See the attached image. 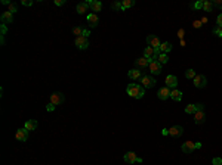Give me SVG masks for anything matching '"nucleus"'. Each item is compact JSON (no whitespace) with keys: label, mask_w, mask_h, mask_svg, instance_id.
<instances>
[{"label":"nucleus","mask_w":222,"mask_h":165,"mask_svg":"<svg viewBox=\"0 0 222 165\" xmlns=\"http://www.w3.org/2000/svg\"><path fill=\"white\" fill-rule=\"evenodd\" d=\"M170 97L173 100H176V102H179L181 99H182V91L176 90V89H173V90L170 91Z\"/></svg>","instance_id":"obj_24"},{"label":"nucleus","mask_w":222,"mask_h":165,"mask_svg":"<svg viewBox=\"0 0 222 165\" xmlns=\"http://www.w3.org/2000/svg\"><path fill=\"white\" fill-rule=\"evenodd\" d=\"M215 5H216V6H221V8H222V2H221V0H215Z\"/></svg>","instance_id":"obj_45"},{"label":"nucleus","mask_w":222,"mask_h":165,"mask_svg":"<svg viewBox=\"0 0 222 165\" xmlns=\"http://www.w3.org/2000/svg\"><path fill=\"white\" fill-rule=\"evenodd\" d=\"M126 91H128L129 96H132V97H135V99H142L144 94H145L144 87L136 84V82H130L128 86V89H126Z\"/></svg>","instance_id":"obj_1"},{"label":"nucleus","mask_w":222,"mask_h":165,"mask_svg":"<svg viewBox=\"0 0 222 165\" xmlns=\"http://www.w3.org/2000/svg\"><path fill=\"white\" fill-rule=\"evenodd\" d=\"M9 12H10V13H15V12H17V5H15V3H10V5H9Z\"/></svg>","instance_id":"obj_34"},{"label":"nucleus","mask_w":222,"mask_h":165,"mask_svg":"<svg viewBox=\"0 0 222 165\" xmlns=\"http://www.w3.org/2000/svg\"><path fill=\"white\" fill-rule=\"evenodd\" d=\"M150 59H147L145 56H142V58H139V59H136L135 61V65L138 66V68H147V66L150 65Z\"/></svg>","instance_id":"obj_15"},{"label":"nucleus","mask_w":222,"mask_h":165,"mask_svg":"<svg viewBox=\"0 0 222 165\" xmlns=\"http://www.w3.org/2000/svg\"><path fill=\"white\" fill-rule=\"evenodd\" d=\"M213 34L218 35V37H222V28L221 27H215L213 28Z\"/></svg>","instance_id":"obj_32"},{"label":"nucleus","mask_w":222,"mask_h":165,"mask_svg":"<svg viewBox=\"0 0 222 165\" xmlns=\"http://www.w3.org/2000/svg\"><path fill=\"white\" fill-rule=\"evenodd\" d=\"M76 47L78 49L85 50L89 47V38L87 37H83V35H80V37H76Z\"/></svg>","instance_id":"obj_4"},{"label":"nucleus","mask_w":222,"mask_h":165,"mask_svg":"<svg viewBox=\"0 0 222 165\" xmlns=\"http://www.w3.org/2000/svg\"><path fill=\"white\" fill-rule=\"evenodd\" d=\"M87 22H89V27H96L98 22H99V19H98V15L96 13H89L87 15Z\"/></svg>","instance_id":"obj_16"},{"label":"nucleus","mask_w":222,"mask_h":165,"mask_svg":"<svg viewBox=\"0 0 222 165\" xmlns=\"http://www.w3.org/2000/svg\"><path fill=\"white\" fill-rule=\"evenodd\" d=\"M201 21H194V22H193V27H194V28H200V27H201Z\"/></svg>","instance_id":"obj_38"},{"label":"nucleus","mask_w":222,"mask_h":165,"mask_svg":"<svg viewBox=\"0 0 222 165\" xmlns=\"http://www.w3.org/2000/svg\"><path fill=\"white\" fill-rule=\"evenodd\" d=\"M194 149H196V143H193V141H185L182 145V152L184 153H191V152H194Z\"/></svg>","instance_id":"obj_13"},{"label":"nucleus","mask_w":222,"mask_h":165,"mask_svg":"<svg viewBox=\"0 0 222 165\" xmlns=\"http://www.w3.org/2000/svg\"><path fill=\"white\" fill-rule=\"evenodd\" d=\"M24 6H33V0H22L21 2Z\"/></svg>","instance_id":"obj_36"},{"label":"nucleus","mask_w":222,"mask_h":165,"mask_svg":"<svg viewBox=\"0 0 222 165\" xmlns=\"http://www.w3.org/2000/svg\"><path fill=\"white\" fill-rule=\"evenodd\" d=\"M89 34H90V31H89V30H83V37H87Z\"/></svg>","instance_id":"obj_44"},{"label":"nucleus","mask_w":222,"mask_h":165,"mask_svg":"<svg viewBox=\"0 0 222 165\" xmlns=\"http://www.w3.org/2000/svg\"><path fill=\"white\" fill-rule=\"evenodd\" d=\"M203 5H205V0H198V2H196V3H193V5H191V8L200 10V9H203Z\"/></svg>","instance_id":"obj_28"},{"label":"nucleus","mask_w":222,"mask_h":165,"mask_svg":"<svg viewBox=\"0 0 222 165\" xmlns=\"http://www.w3.org/2000/svg\"><path fill=\"white\" fill-rule=\"evenodd\" d=\"M77 13H85V12H87V9H89V3L87 2H82V3H78L77 5Z\"/></svg>","instance_id":"obj_20"},{"label":"nucleus","mask_w":222,"mask_h":165,"mask_svg":"<svg viewBox=\"0 0 222 165\" xmlns=\"http://www.w3.org/2000/svg\"><path fill=\"white\" fill-rule=\"evenodd\" d=\"M64 3H65V0H55V5H56V6H62Z\"/></svg>","instance_id":"obj_40"},{"label":"nucleus","mask_w":222,"mask_h":165,"mask_svg":"<svg viewBox=\"0 0 222 165\" xmlns=\"http://www.w3.org/2000/svg\"><path fill=\"white\" fill-rule=\"evenodd\" d=\"M141 86H142L144 89H153L154 86H155V80H154L151 75L144 74L141 77Z\"/></svg>","instance_id":"obj_2"},{"label":"nucleus","mask_w":222,"mask_h":165,"mask_svg":"<svg viewBox=\"0 0 222 165\" xmlns=\"http://www.w3.org/2000/svg\"><path fill=\"white\" fill-rule=\"evenodd\" d=\"M148 68H150L151 74H154V75H159L160 72H162V64L157 62V61H151L150 65H148Z\"/></svg>","instance_id":"obj_6"},{"label":"nucleus","mask_w":222,"mask_h":165,"mask_svg":"<svg viewBox=\"0 0 222 165\" xmlns=\"http://www.w3.org/2000/svg\"><path fill=\"white\" fill-rule=\"evenodd\" d=\"M128 75H129V78H130V80H141L142 72H141L139 69H136V68H135V69H130Z\"/></svg>","instance_id":"obj_18"},{"label":"nucleus","mask_w":222,"mask_h":165,"mask_svg":"<svg viewBox=\"0 0 222 165\" xmlns=\"http://www.w3.org/2000/svg\"><path fill=\"white\" fill-rule=\"evenodd\" d=\"M73 33H74V35L80 37V35H83V28H80V27H74V28H73Z\"/></svg>","instance_id":"obj_30"},{"label":"nucleus","mask_w":222,"mask_h":165,"mask_svg":"<svg viewBox=\"0 0 222 165\" xmlns=\"http://www.w3.org/2000/svg\"><path fill=\"white\" fill-rule=\"evenodd\" d=\"M0 19H2V22H3L5 25L12 24V21H13V13H10L9 10H6V12H3V13H2Z\"/></svg>","instance_id":"obj_10"},{"label":"nucleus","mask_w":222,"mask_h":165,"mask_svg":"<svg viewBox=\"0 0 222 165\" xmlns=\"http://www.w3.org/2000/svg\"><path fill=\"white\" fill-rule=\"evenodd\" d=\"M166 86H167V87H172V89H176L178 78H176L175 75H167V77H166Z\"/></svg>","instance_id":"obj_12"},{"label":"nucleus","mask_w":222,"mask_h":165,"mask_svg":"<svg viewBox=\"0 0 222 165\" xmlns=\"http://www.w3.org/2000/svg\"><path fill=\"white\" fill-rule=\"evenodd\" d=\"M201 148V143H196V149H200Z\"/></svg>","instance_id":"obj_47"},{"label":"nucleus","mask_w":222,"mask_h":165,"mask_svg":"<svg viewBox=\"0 0 222 165\" xmlns=\"http://www.w3.org/2000/svg\"><path fill=\"white\" fill-rule=\"evenodd\" d=\"M206 82H207V80H206L205 75H196V78H194V86H196L197 89H203L206 86Z\"/></svg>","instance_id":"obj_9"},{"label":"nucleus","mask_w":222,"mask_h":165,"mask_svg":"<svg viewBox=\"0 0 222 165\" xmlns=\"http://www.w3.org/2000/svg\"><path fill=\"white\" fill-rule=\"evenodd\" d=\"M147 43H148V46L153 47V49H159L160 44H162V43H160V38H159L157 35H153V34H151V35H147Z\"/></svg>","instance_id":"obj_3"},{"label":"nucleus","mask_w":222,"mask_h":165,"mask_svg":"<svg viewBox=\"0 0 222 165\" xmlns=\"http://www.w3.org/2000/svg\"><path fill=\"white\" fill-rule=\"evenodd\" d=\"M203 9H205V12H212V9H213V3H212V2H209V0H205Z\"/></svg>","instance_id":"obj_27"},{"label":"nucleus","mask_w":222,"mask_h":165,"mask_svg":"<svg viewBox=\"0 0 222 165\" xmlns=\"http://www.w3.org/2000/svg\"><path fill=\"white\" fill-rule=\"evenodd\" d=\"M46 109H48V111H49V112H52V111H53V109H55V105H53V103H49V105H48V106H46Z\"/></svg>","instance_id":"obj_39"},{"label":"nucleus","mask_w":222,"mask_h":165,"mask_svg":"<svg viewBox=\"0 0 222 165\" xmlns=\"http://www.w3.org/2000/svg\"><path fill=\"white\" fill-rule=\"evenodd\" d=\"M196 106H197V111H203V105H201V103H198Z\"/></svg>","instance_id":"obj_46"},{"label":"nucleus","mask_w":222,"mask_h":165,"mask_svg":"<svg viewBox=\"0 0 222 165\" xmlns=\"http://www.w3.org/2000/svg\"><path fill=\"white\" fill-rule=\"evenodd\" d=\"M136 159H138V156L135 152H128V153L124 155V161H126L128 164H135Z\"/></svg>","instance_id":"obj_19"},{"label":"nucleus","mask_w":222,"mask_h":165,"mask_svg":"<svg viewBox=\"0 0 222 165\" xmlns=\"http://www.w3.org/2000/svg\"><path fill=\"white\" fill-rule=\"evenodd\" d=\"M182 133H184V128L181 125H173L172 128H169V136L172 137H181Z\"/></svg>","instance_id":"obj_8"},{"label":"nucleus","mask_w":222,"mask_h":165,"mask_svg":"<svg viewBox=\"0 0 222 165\" xmlns=\"http://www.w3.org/2000/svg\"><path fill=\"white\" fill-rule=\"evenodd\" d=\"M6 31H8L6 25H5V24H2V35H5V34H6Z\"/></svg>","instance_id":"obj_41"},{"label":"nucleus","mask_w":222,"mask_h":165,"mask_svg":"<svg viewBox=\"0 0 222 165\" xmlns=\"http://www.w3.org/2000/svg\"><path fill=\"white\" fill-rule=\"evenodd\" d=\"M144 56H145L147 59H150V61H153L154 56H155V50L148 46V47H145V50H144Z\"/></svg>","instance_id":"obj_21"},{"label":"nucleus","mask_w":222,"mask_h":165,"mask_svg":"<svg viewBox=\"0 0 222 165\" xmlns=\"http://www.w3.org/2000/svg\"><path fill=\"white\" fill-rule=\"evenodd\" d=\"M184 34H185V30H182V28H181L179 31H178V37H179V38H182V37H184Z\"/></svg>","instance_id":"obj_42"},{"label":"nucleus","mask_w":222,"mask_h":165,"mask_svg":"<svg viewBox=\"0 0 222 165\" xmlns=\"http://www.w3.org/2000/svg\"><path fill=\"white\" fill-rule=\"evenodd\" d=\"M185 77H187V78H193V80H194V78H196V71H194V69H187Z\"/></svg>","instance_id":"obj_31"},{"label":"nucleus","mask_w":222,"mask_h":165,"mask_svg":"<svg viewBox=\"0 0 222 165\" xmlns=\"http://www.w3.org/2000/svg\"><path fill=\"white\" fill-rule=\"evenodd\" d=\"M206 119V115L203 111H197L196 114H194V123L196 124H203Z\"/></svg>","instance_id":"obj_17"},{"label":"nucleus","mask_w":222,"mask_h":165,"mask_svg":"<svg viewBox=\"0 0 222 165\" xmlns=\"http://www.w3.org/2000/svg\"><path fill=\"white\" fill-rule=\"evenodd\" d=\"M15 137H17L18 141H25L28 139V130L27 128H19L15 133Z\"/></svg>","instance_id":"obj_7"},{"label":"nucleus","mask_w":222,"mask_h":165,"mask_svg":"<svg viewBox=\"0 0 222 165\" xmlns=\"http://www.w3.org/2000/svg\"><path fill=\"white\" fill-rule=\"evenodd\" d=\"M133 5H135L133 0H123V2H121V10H126V9L132 8Z\"/></svg>","instance_id":"obj_26"},{"label":"nucleus","mask_w":222,"mask_h":165,"mask_svg":"<svg viewBox=\"0 0 222 165\" xmlns=\"http://www.w3.org/2000/svg\"><path fill=\"white\" fill-rule=\"evenodd\" d=\"M159 49H160V52H162V53H167V52H170V50H172V44L169 43V41H164V43H162V44H160V47H159Z\"/></svg>","instance_id":"obj_23"},{"label":"nucleus","mask_w":222,"mask_h":165,"mask_svg":"<svg viewBox=\"0 0 222 165\" xmlns=\"http://www.w3.org/2000/svg\"><path fill=\"white\" fill-rule=\"evenodd\" d=\"M157 96H159V99L162 100H166L170 97V90H169V87H162L159 93H157Z\"/></svg>","instance_id":"obj_11"},{"label":"nucleus","mask_w":222,"mask_h":165,"mask_svg":"<svg viewBox=\"0 0 222 165\" xmlns=\"http://www.w3.org/2000/svg\"><path fill=\"white\" fill-rule=\"evenodd\" d=\"M24 128H27L28 131H33V130H36V128H37V121H34V119H28V121H25Z\"/></svg>","instance_id":"obj_22"},{"label":"nucleus","mask_w":222,"mask_h":165,"mask_svg":"<svg viewBox=\"0 0 222 165\" xmlns=\"http://www.w3.org/2000/svg\"><path fill=\"white\" fill-rule=\"evenodd\" d=\"M216 24H218V27H221L222 28V13L221 15H218V18H216Z\"/></svg>","instance_id":"obj_37"},{"label":"nucleus","mask_w":222,"mask_h":165,"mask_svg":"<svg viewBox=\"0 0 222 165\" xmlns=\"http://www.w3.org/2000/svg\"><path fill=\"white\" fill-rule=\"evenodd\" d=\"M185 112H187V114H196L197 106L196 105H187V106H185Z\"/></svg>","instance_id":"obj_29"},{"label":"nucleus","mask_w":222,"mask_h":165,"mask_svg":"<svg viewBox=\"0 0 222 165\" xmlns=\"http://www.w3.org/2000/svg\"><path fill=\"white\" fill-rule=\"evenodd\" d=\"M162 134H163V136H169V130H167V128H163Z\"/></svg>","instance_id":"obj_43"},{"label":"nucleus","mask_w":222,"mask_h":165,"mask_svg":"<svg viewBox=\"0 0 222 165\" xmlns=\"http://www.w3.org/2000/svg\"><path fill=\"white\" fill-rule=\"evenodd\" d=\"M111 9H113V10H119V9H121V3H119V2L113 3V5H111Z\"/></svg>","instance_id":"obj_33"},{"label":"nucleus","mask_w":222,"mask_h":165,"mask_svg":"<svg viewBox=\"0 0 222 165\" xmlns=\"http://www.w3.org/2000/svg\"><path fill=\"white\" fill-rule=\"evenodd\" d=\"M155 61H157V62H160V64H167L169 58H167V55H166V53H162V52H160V53L157 55V59H155Z\"/></svg>","instance_id":"obj_25"},{"label":"nucleus","mask_w":222,"mask_h":165,"mask_svg":"<svg viewBox=\"0 0 222 165\" xmlns=\"http://www.w3.org/2000/svg\"><path fill=\"white\" fill-rule=\"evenodd\" d=\"M64 94L62 93H59V91H55V93H52L51 94V103H53L55 106H58V105H61L62 102H64Z\"/></svg>","instance_id":"obj_5"},{"label":"nucleus","mask_w":222,"mask_h":165,"mask_svg":"<svg viewBox=\"0 0 222 165\" xmlns=\"http://www.w3.org/2000/svg\"><path fill=\"white\" fill-rule=\"evenodd\" d=\"M87 3H89V8H92L94 12H101V9H102V3H101V2H98V0H89Z\"/></svg>","instance_id":"obj_14"},{"label":"nucleus","mask_w":222,"mask_h":165,"mask_svg":"<svg viewBox=\"0 0 222 165\" xmlns=\"http://www.w3.org/2000/svg\"><path fill=\"white\" fill-rule=\"evenodd\" d=\"M212 164H213V165H222V159H221V158H213Z\"/></svg>","instance_id":"obj_35"}]
</instances>
